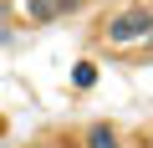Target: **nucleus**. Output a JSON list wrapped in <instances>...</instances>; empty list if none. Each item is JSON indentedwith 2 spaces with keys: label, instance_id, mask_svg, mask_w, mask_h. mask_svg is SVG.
Returning a JSON list of instances; mask_svg holds the SVG:
<instances>
[{
  "label": "nucleus",
  "instance_id": "nucleus-1",
  "mask_svg": "<svg viewBox=\"0 0 153 148\" xmlns=\"http://www.w3.org/2000/svg\"><path fill=\"white\" fill-rule=\"evenodd\" d=\"M138 36H153V10H148V5H133V10H123V16L107 21V41L128 46V41H138Z\"/></svg>",
  "mask_w": 153,
  "mask_h": 148
},
{
  "label": "nucleus",
  "instance_id": "nucleus-2",
  "mask_svg": "<svg viewBox=\"0 0 153 148\" xmlns=\"http://www.w3.org/2000/svg\"><path fill=\"white\" fill-rule=\"evenodd\" d=\"M71 5H76V0H26V16H31L36 26H46V21H61Z\"/></svg>",
  "mask_w": 153,
  "mask_h": 148
},
{
  "label": "nucleus",
  "instance_id": "nucleus-3",
  "mask_svg": "<svg viewBox=\"0 0 153 148\" xmlns=\"http://www.w3.org/2000/svg\"><path fill=\"white\" fill-rule=\"evenodd\" d=\"M87 148H123V143H117L112 123H92V128H87Z\"/></svg>",
  "mask_w": 153,
  "mask_h": 148
},
{
  "label": "nucleus",
  "instance_id": "nucleus-4",
  "mask_svg": "<svg viewBox=\"0 0 153 148\" xmlns=\"http://www.w3.org/2000/svg\"><path fill=\"white\" fill-rule=\"evenodd\" d=\"M71 82H76V87H92V82H97V66H92V61H76Z\"/></svg>",
  "mask_w": 153,
  "mask_h": 148
},
{
  "label": "nucleus",
  "instance_id": "nucleus-5",
  "mask_svg": "<svg viewBox=\"0 0 153 148\" xmlns=\"http://www.w3.org/2000/svg\"><path fill=\"white\" fill-rule=\"evenodd\" d=\"M0 46H10V31H5V26H0Z\"/></svg>",
  "mask_w": 153,
  "mask_h": 148
},
{
  "label": "nucleus",
  "instance_id": "nucleus-6",
  "mask_svg": "<svg viewBox=\"0 0 153 148\" xmlns=\"http://www.w3.org/2000/svg\"><path fill=\"white\" fill-rule=\"evenodd\" d=\"M0 16H5V5H0Z\"/></svg>",
  "mask_w": 153,
  "mask_h": 148
}]
</instances>
